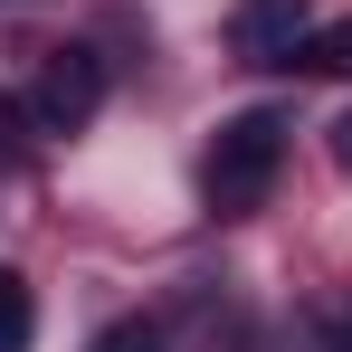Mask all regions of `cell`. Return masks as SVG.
I'll list each match as a JSON object with an SVG mask.
<instances>
[{"instance_id": "cell-1", "label": "cell", "mask_w": 352, "mask_h": 352, "mask_svg": "<svg viewBox=\"0 0 352 352\" xmlns=\"http://www.w3.org/2000/svg\"><path fill=\"white\" fill-rule=\"evenodd\" d=\"M286 162V115H267V105H248L210 133V162H200V190H210V210H257L267 200V181Z\"/></svg>"}, {"instance_id": "cell-2", "label": "cell", "mask_w": 352, "mask_h": 352, "mask_svg": "<svg viewBox=\"0 0 352 352\" xmlns=\"http://www.w3.org/2000/svg\"><path fill=\"white\" fill-rule=\"evenodd\" d=\"M96 105H105V58L96 48H58L38 67V86H29V124L38 133H76V124H96Z\"/></svg>"}, {"instance_id": "cell-3", "label": "cell", "mask_w": 352, "mask_h": 352, "mask_svg": "<svg viewBox=\"0 0 352 352\" xmlns=\"http://www.w3.org/2000/svg\"><path fill=\"white\" fill-rule=\"evenodd\" d=\"M295 38H305V0H238L229 10V48L257 58V67L295 58Z\"/></svg>"}, {"instance_id": "cell-4", "label": "cell", "mask_w": 352, "mask_h": 352, "mask_svg": "<svg viewBox=\"0 0 352 352\" xmlns=\"http://www.w3.org/2000/svg\"><path fill=\"white\" fill-rule=\"evenodd\" d=\"M29 333H38V305H29V286L0 267V352H29Z\"/></svg>"}, {"instance_id": "cell-5", "label": "cell", "mask_w": 352, "mask_h": 352, "mask_svg": "<svg viewBox=\"0 0 352 352\" xmlns=\"http://www.w3.org/2000/svg\"><path fill=\"white\" fill-rule=\"evenodd\" d=\"M286 67H314V76H333V67H352V29H314V38H295Z\"/></svg>"}, {"instance_id": "cell-6", "label": "cell", "mask_w": 352, "mask_h": 352, "mask_svg": "<svg viewBox=\"0 0 352 352\" xmlns=\"http://www.w3.org/2000/svg\"><path fill=\"white\" fill-rule=\"evenodd\" d=\"M86 352H162V333H153V324H105Z\"/></svg>"}, {"instance_id": "cell-7", "label": "cell", "mask_w": 352, "mask_h": 352, "mask_svg": "<svg viewBox=\"0 0 352 352\" xmlns=\"http://www.w3.org/2000/svg\"><path fill=\"white\" fill-rule=\"evenodd\" d=\"M314 343H324V352H352V305H324V314H314Z\"/></svg>"}, {"instance_id": "cell-8", "label": "cell", "mask_w": 352, "mask_h": 352, "mask_svg": "<svg viewBox=\"0 0 352 352\" xmlns=\"http://www.w3.org/2000/svg\"><path fill=\"white\" fill-rule=\"evenodd\" d=\"M333 162H343V172H352V105H343V115H333Z\"/></svg>"}]
</instances>
